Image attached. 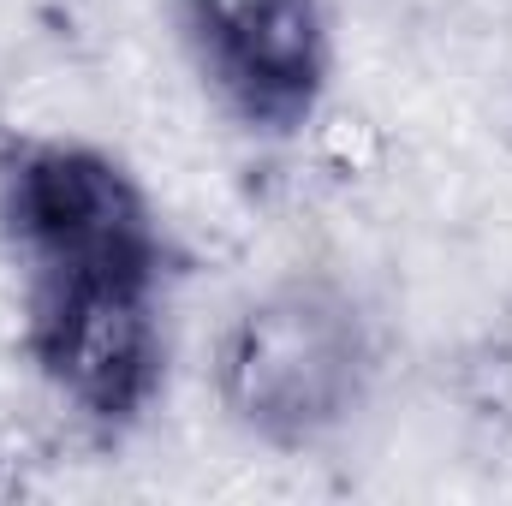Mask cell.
<instances>
[{
  "label": "cell",
  "mask_w": 512,
  "mask_h": 506,
  "mask_svg": "<svg viewBox=\"0 0 512 506\" xmlns=\"http://www.w3.org/2000/svg\"><path fill=\"white\" fill-rule=\"evenodd\" d=\"M0 245L24 280L149 274L173 280V233L126 155L66 131L0 137Z\"/></svg>",
  "instance_id": "obj_3"
},
{
  "label": "cell",
  "mask_w": 512,
  "mask_h": 506,
  "mask_svg": "<svg viewBox=\"0 0 512 506\" xmlns=\"http://www.w3.org/2000/svg\"><path fill=\"white\" fill-rule=\"evenodd\" d=\"M24 495H36V459L0 441V501H24Z\"/></svg>",
  "instance_id": "obj_5"
},
{
  "label": "cell",
  "mask_w": 512,
  "mask_h": 506,
  "mask_svg": "<svg viewBox=\"0 0 512 506\" xmlns=\"http://www.w3.org/2000/svg\"><path fill=\"white\" fill-rule=\"evenodd\" d=\"M387 370V334L364 286L292 262L251 286L215 328L209 393L239 441L310 459L352 435Z\"/></svg>",
  "instance_id": "obj_1"
},
{
  "label": "cell",
  "mask_w": 512,
  "mask_h": 506,
  "mask_svg": "<svg viewBox=\"0 0 512 506\" xmlns=\"http://www.w3.org/2000/svg\"><path fill=\"white\" fill-rule=\"evenodd\" d=\"M209 102L262 143H292L322 120L340 72L328 0H167Z\"/></svg>",
  "instance_id": "obj_4"
},
{
  "label": "cell",
  "mask_w": 512,
  "mask_h": 506,
  "mask_svg": "<svg viewBox=\"0 0 512 506\" xmlns=\"http://www.w3.org/2000/svg\"><path fill=\"white\" fill-rule=\"evenodd\" d=\"M18 358L36 387L96 447L131 441L173 370L167 280L149 274H48L24 280Z\"/></svg>",
  "instance_id": "obj_2"
}]
</instances>
